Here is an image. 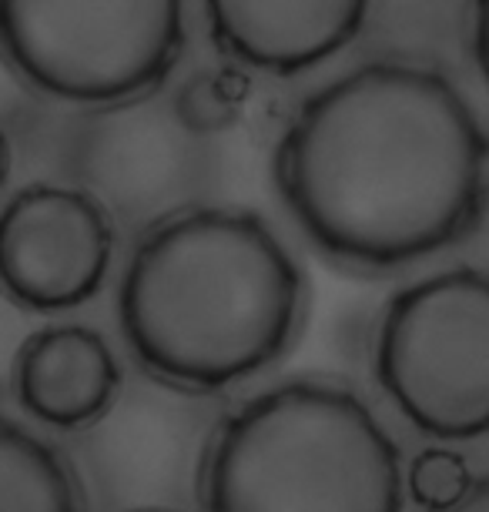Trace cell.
Wrapping results in <instances>:
<instances>
[{
    "mask_svg": "<svg viewBox=\"0 0 489 512\" xmlns=\"http://www.w3.org/2000/svg\"><path fill=\"white\" fill-rule=\"evenodd\" d=\"M272 181L315 255L342 272L389 275L479 225L489 134L446 74L372 61L292 111Z\"/></svg>",
    "mask_w": 489,
    "mask_h": 512,
    "instance_id": "6da1fadb",
    "label": "cell"
},
{
    "mask_svg": "<svg viewBox=\"0 0 489 512\" xmlns=\"http://www.w3.org/2000/svg\"><path fill=\"white\" fill-rule=\"evenodd\" d=\"M309 318V278L289 241L252 208L201 205L134 241L118 325L141 372L218 395L268 372Z\"/></svg>",
    "mask_w": 489,
    "mask_h": 512,
    "instance_id": "7a4b0ae2",
    "label": "cell"
},
{
    "mask_svg": "<svg viewBox=\"0 0 489 512\" xmlns=\"http://www.w3.org/2000/svg\"><path fill=\"white\" fill-rule=\"evenodd\" d=\"M201 512H402V459L356 389L299 375L228 412Z\"/></svg>",
    "mask_w": 489,
    "mask_h": 512,
    "instance_id": "3957f363",
    "label": "cell"
},
{
    "mask_svg": "<svg viewBox=\"0 0 489 512\" xmlns=\"http://www.w3.org/2000/svg\"><path fill=\"white\" fill-rule=\"evenodd\" d=\"M7 124L27 158L41 161L61 185L98 198L128 238L188 208L215 205L228 181L222 138L185 128L165 88L108 108L24 94L7 111Z\"/></svg>",
    "mask_w": 489,
    "mask_h": 512,
    "instance_id": "277c9868",
    "label": "cell"
},
{
    "mask_svg": "<svg viewBox=\"0 0 489 512\" xmlns=\"http://www.w3.org/2000/svg\"><path fill=\"white\" fill-rule=\"evenodd\" d=\"M185 0H0V61L34 98L108 108L165 88Z\"/></svg>",
    "mask_w": 489,
    "mask_h": 512,
    "instance_id": "5b68a950",
    "label": "cell"
},
{
    "mask_svg": "<svg viewBox=\"0 0 489 512\" xmlns=\"http://www.w3.org/2000/svg\"><path fill=\"white\" fill-rule=\"evenodd\" d=\"M376 379L426 436H489V272L449 268L392 295L376 328Z\"/></svg>",
    "mask_w": 489,
    "mask_h": 512,
    "instance_id": "8992f818",
    "label": "cell"
},
{
    "mask_svg": "<svg viewBox=\"0 0 489 512\" xmlns=\"http://www.w3.org/2000/svg\"><path fill=\"white\" fill-rule=\"evenodd\" d=\"M222 402L141 372L71 439V462L98 512L201 509V479Z\"/></svg>",
    "mask_w": 489,
    "mask_h": 512,
    "instance_id": "52a82bcc",
    "label": "cell"
},
{
    "mask_svg": "<svg viewBox=\"0 0 489 512\" xmlns=\"http://www.w3.org/2000/svg\"><path fill=\"white\" fill-rule=\"evenodd\" d=\"M118 225L88 191L34 181L0 205V295L24 312L88 305L111 275Z\"/></svg>",
    "mask_w": 489,
    "mask_h": 512,
    "instance_id": "ba28073f",
    "label": "cell"
},
{
    "mask_svg": "<svg viewBox=\"0 0 489 512\" xmlns=\"http://www.w3.org/2000/svg\"><path fill=\"white\" fill-rule=\"evenodd\" d=\"M372 0H205L218 51L258 74L295 77L352 41Z\"/></svg>",
    "mask_w": 489,
    "mask_h": 512,
    "instance_id": "9c48e42d",
    "label": "cell"
},
{
    "mask_svg": "<svg viewBox=\"0 0 489 512\" xmlns=\"http://www.w3.org/2000/svg\"><path fill=\"white\" fill-rule=\"evenodd\" d=\"M11 385L34 422L81 432L118 399L121 365L98 328L44 325L17 345Z\"/></svg>",
    "mask_w": 489,
    "mask_h": 512,
    "instance_id": "30bf717a",
    "label": "cell"
},
{
    "mask_svg": "<svg viewBox=\"0 0 489 512\" xmlns=\"http://www.w3.org/2000/svg\"><path fill=\"white\" fill-rule=\"evenodd\" d=\"M0 512H88V492L61 449L0 415Z\"/></svg>",
    "mask_w": 489,
    "mask_h": 512,
    "instance_id": "8fae6325",
    "label": "cell"
},
{
    "mask_svg": "<svg viewBox=\"0 0 489 512\" xmlns=\"http://www.w3.org/2000/svg\"><path fill=\"white\" fill-rule=\"evenodd\" d=\"M178 118L201 138H222L242 118V91L235 77L215 67H198L171 88Z\"/></svg>",
    "mask_w": 489,
    "mask_h": 512,
    "instance_id": "7c38bea8",
    "label": "cell"
},
{
    "mask_svg": "<svg viewBox=\"0 0 489 512\" xmlns=\"http://www.w3.org/2000/svg\"><path fill=\"white\" fill-rule=\"evenodd\" d=\"M473 469H469L466 456H459L453 449L433 446L423 449L416 459L409 462L406 472V489L409 499L426 512H443L456 506L459 499L473 489Z\"/></svg>",
    "mask_w": 489,
    "mask_h": 512,
    "instance_id": "4fadbf2b",
    "label": "cell"
},
{
    "mask_svg": "<svg viewBox=\"0 0 489 512\" xmlns=\"http://www.w3.org/2000/svg\"><path fill=\"white\" fill-rule=\"evenodd\" d=\"M473 51L479 71L489 84V0H476L473 7Z\"/></svg>",
    "mask_w": 489,
    "mask_h": 512,
    "instance_id": "5bb4252c",
    "label": "cell"
},
{
    "mask_svg": "<svg viewBox=\"0 0 489 512\" xmlns=\"http://www.w3.org/2000/svg\"><path fill=\"white\" fill-rule=\"evenodd\" d=\"M443 512H489V476L473 482V489H469L456 506H449Z\"/></svg>",
    "mask_w": 489,
    "mask_h": 512,
    "instance_id": "9a60e30c",
    "label": "cell"
},
{
    "mask_svg": "<svg viewBox=\"0 0 489 512\" xmlns=\"http://www.w3.org/2000/svg\"><path fill=\"white\" fill-rule=\"evenodd\" d=\"M11 168H14V141H11V131H7V121L0 118V191L7 188Z\"/></svg>",
    "mask_w": 489,
    "mask_h": 512,
    "instance_id": "2e32d148",
    "label": "cell"
}]
</instances>
